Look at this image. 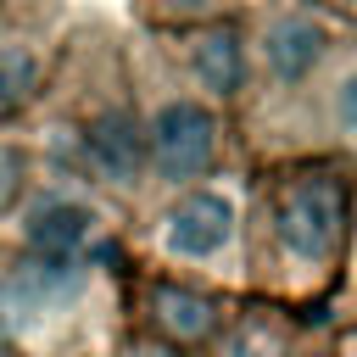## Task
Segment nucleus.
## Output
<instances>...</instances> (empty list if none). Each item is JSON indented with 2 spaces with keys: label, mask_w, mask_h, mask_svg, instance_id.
<instances>
[{
  "label": "nucleus",
  "mask_w": 357,
  "mask_h": 357,
  "mask_svg": "<svg viewBox=\"0 0 357 357\" xmlns=\"http://www.w3.org/2000/svg\"><path fill=\"white\" fill-rule=\"evenodd\" d=\"M340 223H346V190H340V178H329V173L301 178V184L279 201V240H284L296 257H307V262H324V257L335 251Z\"/></svg>",
  "instance_id": "f257e3e1"
},
{
  "label": "nucleus",
  "mask_w": 357,
  "mask_h": 357,
  "mask_svg": "<svg viewBox=\"0 0 357 357\" xmlns=\"http://www.w3.org/2000/svg\"><path fill=\"white\" fill-rule=\"evenodd\" d=\"M212 151H218V117L201 106V100H167L151 123V156H156V173L184 184V178H201L212 167Z\"/></svg>",
  "instance_id": "f03ea898"
},
{
  "label": "nucleus",
  "mask_w": 357,
  "mask_h": 357,
  "mask_svg": "<svg viewBox=\"0 0 357 357\" xmlns=\"http://www.w3.org/2000/svg\"><path fill=\"white\" fill-rule=\"evenodd\" d=\"M229 234H234V206H229V195H218V190L184 195V201L167 212V229H162L167 251H178V257H212V251L229 245Z\"/></svg>",
  "instance_id": "7ed1b4c3"
},
{
  "label": "nucleus",
  "mask_w": 357,
  "mask_h": 357,
  "mask_svg": "<svg viewBox=\"0 0 357 357\" xmlns=\"http://www.w3.org/2000/svg\"><path fill=\"white\" fill-rule=\"evenodd\" d=\"M262 50H268V67H273V78H279V84H296V78H307V73L324 61V50H329V33H324V22H312V17L290 11V17H279V22L268 28Z\"/></svg>",
  "instance_id": "20e7f679"
},
{
  "label": "nucleus",
  "mask_w": 357,
  "mask_h": 357,
  "mask_svg": "<svg viewBox=\"0 0 357 357\" xmlns=\"http://www.w3.org/2000/svg\"><path fill=\"white\" fill-rule=\"evenodd\" d=\"M95 229V212L84 201H45L33 218H28V245L45 251V257H73Z\"/></svg>",
  "instance_id": "39448f33"
},
{
  "label": "nucleus",
  "mask_w": 357,
  "mask_h": 357,
  "mask_svg": "<svg viewBox=\"0 0 357 357\" xmlns=\"http://www.w3.org/2000/svg\"><path fill=\"white\" fill-rule=\"evenodd\" d=\"M89 162H95L112 184H134V173H139V134H134L128 112L95 117V128H89Z\"/></svg>",
  "instance_id": "423d86ee"
},
{
  "label": "nucleus",
  "mask_w": 357,
  "mask_h": 357,
  "mask_svg": "<svg viewBox=\"0 0 357 357\" xmlns=\"http://www.w3.org/2000/svg\"><path fill=\"white\" fill-rule=\"evenodd\" d=\"M190 67L195 78L212 89V95H234L240 89V73H245V50H240V33L234 28H206L190 50Z\"/></svg>",
  "instance_id": "0eeeda50"
},
{
  "label": "nucleus",
  "mask_w": 357,
  "mask_h": 357,
  "mask_svg": "<svg viewBox=\"0 0 357 357\" xmlns=\"http://www.w3.org/2000/svg\"><path fill=\"white\" fill-rule=\"evenodd\" d=\"M33 89H39V56L28 45H0V112L28 106Z\"/></svg>",
  "instance_id": "6e6552de"
},
{
  "label": "nucleus",
  "mask_w": 357,
  "mask_h": 357,
  "mask_svg": "<svg viewBox=\"0 0 357 357\" xmlns=\"http://www.w3.org/2000/svg\"><path fill=\"white\" fill-rule=\"evenodd\" d=\"M156 312H162V324H167L173 335H184V340H195V335L212 329V307H206L201 296H190V290H173V284L156 290Z\"/></svg>",
  "instance_id": "1a4fd4ad"
},
{
  "label": "nucleus",
  "mask_w": 357,
  "mask_h": 357,
  "mask_svg": "<svg viewBox=\"0 0 357 357\" xmlns=\"http://www.w3.org/2000/svg\"><path fill=\"white\" fill-rule=\"evenodd\" d=\"M335 112H340V123L346 128H357V67L340 78V95H335Z\"/></svg>",
  "instance_id": "9d476101"
},
{
  "label": "nucleus",
  "mask_w": 357,
  "mask_h": 357,
  "mask_svg": "<svg viewBox=\"0 0 357 357\" xmlns=\"http://www.w3.org/2000/svg\"><path fill=\"white\" fill-rule=\"evenodd\" d=\"M128 357H173V351H162V346H139V351H128Z\"/></svg>",
  "instance_id": "9b49d317"
}]
</instances>
